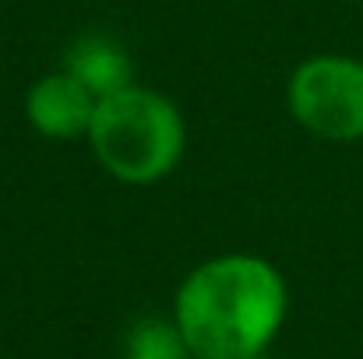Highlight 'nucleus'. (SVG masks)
Listing matches in <instances>:
<instances>
[{
	"mask_svg": "<svg viewBox=\"0 0 363 359\" xmlns=\"http://www.w3.org/2000/svg\"><path fill=\"white\" fill-rule=\"evenodd\" d=\"M89 141L110 176L123 183H155L180 166L187 130L166 96L130 85L99 99Z\"/></svg>",
	"mask_w": 363,
	"mask_h": 359,
	"instance_id": "2",
	"label": "nucleus"
},
{
	"mask_svg": "<svg viewBox=\"0 0 363 359\" xmlns=\"http://www.w3.org/2000/svg\"><path fill=\"white\" fill-rule=\"evenodd\" d=\"M64 71L71 78H78L96 99L117 96V92L134 85V67H130L127 50L121 42L106 39V35H82V39H74L67 57H64Z\"/></svg>",
	"mask_w": 363,
	"mask_h": 359,
	"instance_id": "5",
	"label": "nucleus"
},
{
	"mask_svg": "<svg viewBox=\"0 0 363 359\" xmlns=\"http://www.w3.org/2000/svg\"><path fill=\"white\" fill-rule=\"evenodd\" d=\"M289 113L303 130L325 141L363 137V64L353 57H311L286 89Z\"/></svg>",
	"mask_w": 363,
	"mask_h": 359,
	"instance_id": "3",
	"label": "nucleus"
},
{
	"mask_svg": "<svg viewBox=\"0 0 363 359\" xmlns=\"http://www.w3.org/2000/svg\"><path fill=\"white\" fill-rule=\"evenodd\" d=\"M289 289L275 264L254 253H226L198 264L173 303L194 359H257L279 335Z\"/></svg>",
	"mask_w": 363,
	"mask_h": 359,
	"instance_id": "1",
	"label": "nucleus"
},
{
	"mask_svg": "<svg viewBox=\"0 0 363 359\" xmlns=\"http://www.w3.org/2000/svg\"><path fill=\"white\" fill-rule=\"evenodd\" d=\"M123 359H191V349L173 321L145 317L127 331Z\"/></svg>",
	"mask_w": 363,
	"mask_h": 359,
	"instance_id": "6",
	"label": "nucleus"
},
{
	"mask_svg": "<svg viewBox=\"0 0 363 359\" xmlns=\"http://www.w3.org/2000/svg\"><path fill=\"white\" fill-rule=\"evenodd\" d=\"M257 359H264V356H257Z\"/></svg>",
	"mask_w": 363,
	"mask_h": 359,
	"instance_id": "7",
	"label": "nucleus"
},
{
	"mask_svg": "<svg viewBox=\"0 0 363 359\" xmlns=\"http://www.w3.org/2000/svg\"><path fill=\"white\" fill-rule=\"evenodd\" d=\"M99 99L67 71H53L46 78H39L28 96H25V117L28 123L57 141H71L89 134L92 117H96Z\"/></svg>",
	"mask_w": 363,
	"mask_h": 359,
	"instance_id": "4",
	"label": "nucleus"
}]
</instances>
